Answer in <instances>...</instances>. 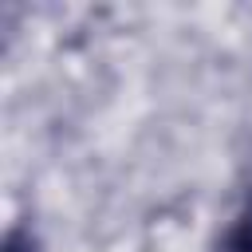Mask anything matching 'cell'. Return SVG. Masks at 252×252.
<instances>
[{
    "mask_svg": "<svg viewBox=\"0 0 252 252\" xmlns=\"http://www.w3.org/2000/svg\"><path fill=\"white\" fill-rule=\"evenodd\" d=\"M228 248H232V252H252V217H244V220H240V228L232 232Z\"/></svg>",
    "mask_w": 252,
    "mask_h": 252,
    "instance_id": "6da1fadb",
    "label": "cell"
},
{
    "mask_svg": "<svg viewBox=\"0 0 252 252\" xmlns=\"http://www.w3.org/2000/svg\"><path fill=\"white\" fill-rule=\"evenodd\" d=\"M8 252H35V248H32V240H28L24 232H12V236H8Z\"/></svg>",
    "mask_w": 252,
    "mask_h": 252,
    "instance_id": "7a4b0ae2",
    "label": "cell"
}]
</instances>
